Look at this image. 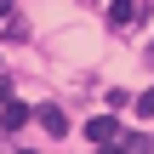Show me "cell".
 I'll use <instances>...</instances> for the list:
<instances>
[{
	"label": "cell",
	"instance_id": "6da1fadb",
	"mask_svg": "<svg viewBox=\"0 0 154 154\" xmlns=\"http://www.w3.org/2000/svg\"><path fill=\"white\" fill-rule=\"evenodd\" d=\"M143 17H149L143 0H114V6H109V23H114V29H137Z\"/></svg>",
	"mask_w": 154,
	"mask_h": 154
},
{
	"label": "cell",
	"instance_id": "7a4b0ae2",
	"mask_svg": "<svg viewBox=\"0 0 154 154\" xmlns=\"http://www.w3.org/2000/svg\"><path fill=\"white\" fill-rule=\"evenodd\" d=\"M86 137H91L97 149H109V143H120V120H114V114H97V120H86Z\"/></svg>",
	"mask_w": 154,
	"mask_h": 154
},
{
	"label": "cell",
	"instance_id": "3957f363",
	"mask_svg": "<svg viewBox=\"0 0 154 154\" xmlns=\"http://www.w3.org/2000/svg\"><path fill=\"white\" fill-rule=\"evenodd\" d=\"M0 126H6V131H23V126H29V109L6 97V109H0Z\"/></svg>",
	"mask_w": 154,
	"mask_h": 154
},
{
	"label": "cell",
	"instance_id": "277c9868",
	"mask_svg": "<svg viewBox=\"0 0 154 154\" xmlns=\"http://www.w3.org/2000/svg\"><path fill=\"white\" fill-rule=\"evenodd\" d=\"M40 126H46L51 137H63V131H69V120H63V109H51V103L40 109Z\"/></svg>",
	"mask_w": 154,
	"mask_h": 154
},
{
	"label": "cell",
	"instance_id": "5b68a950",
	"mask_svg": "<svg viewBox=\"0 0 154 154\" xmlns=\"http://www.w3.org/2000/svg\"><path fill=\"white\" fill-rule=\"evenodd\" d=\"M0 34H23V23H17V0H0Z\"/></svg>",
	"mask_w": 154,
	"mask_h": 154
},
{
	"label": "cell",
	"instance_id": "8992f818",
	"mask_svg": "<svg viewBox=\"0 0 154 154\" xmlns=\"http://www.w3.org/2000/svg\"><path fill=\"white\" fill-rule=\"evenodd\" d=\"M137 114H154V86L143 91V97H137Z\"/></svg>",
	"mask_w": 154,
	"mask_h": 154
},
{
	"label": "cell",
	"instance_id": "52a82bcc",
	"mask_svg": "<svg viewBox=\"0 0 154 154\" xmlns=\"http://www.w3.org/2000/svg\"><path fill=\"white\" fill-rule=\"evenodd\" d=\"M149 57H154V46H149Z\"/></svg>",
	"mask_w": 154,
	"mask_h": 154
}]
</instances>
